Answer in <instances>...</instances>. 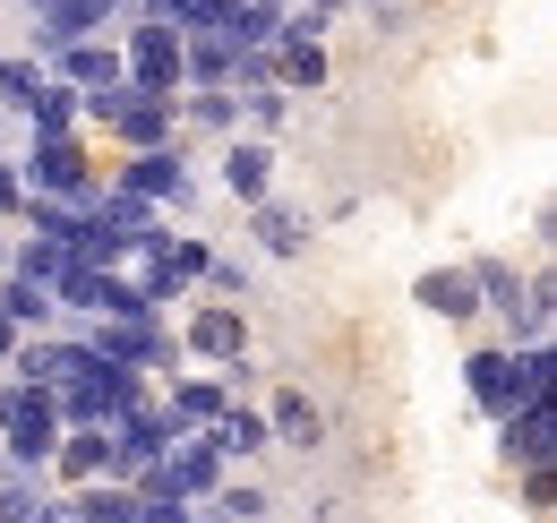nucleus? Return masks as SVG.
<instances>
[{
    "label": "nucleus",
    "mask_w": 557,
    "mask_h": 523,
    "mask_svg": "<svg viewBox=\"0 0 557 523\" xmlns=\"http://www.w3.org/2000/svg\"><path fill=\"white\" fill-rule=\"evenodd\" d=\"M258 241H267L275 258H292V250L309 241V215H292V206H267V197H258Z\"/></svg>",
    "instance_id": "21"
},
{
    "label": "nucleus",
    "mask_w": 557,
    "mask_h": 523,
    "mask_svg": "<svg viewBox=\"0 0 557 523\" xmlns=\"http://www.w3.org/2000/svg\"><path fill=\"white\" fill-rule=\"evenodd\" d=\"M77 112H95L112 137H129V146H163L172 137V95H146V86H103V95H77Z\"/></svg>",
    "instance_id": "1"
},
{
    "label": "nucleus",
    "mask_w": 557,
    "mask_h": 523,
    "mask_svg": "<svg viewBox=\"0 0 557 523\" xmlns=\"http://www.w3.org/2000/svg\"><path fill=\"white\" fill-rule=\"evenodd\" d=\"M163 489H172V498H207L214 481H223V455H214V438H189V421H181V429H172V438H163Z\"/></svg>",
    "instance_id": "4"
},
{
    "label": "nucleus",
    "mask_w": 557,
    "mask_h": 523,
    "mask_svg": "<svg viewBox=\"0 0 557 523\" xmlns=\"http://www.w3.org/2000/svg\"><path fill=\"white\" fill-rule=\"evenodd\" d=\"M17 181H26V190H86V155H77L70 137H44Z\"/></svg>",
    "instance_id": "8"
},
{
    "label": "nucleus",
    "mask_w": 557,
    "mask_h": 523,
    "mask_svg": "<svg viewBox=\"0 0 557 523\" xmlns=\"http://www.w3.org/2000/svg\"><path fill=\"white\" fill-rule=\"evenodd\" d=\"M70 258H77V241H61V232H35V241H17V275H26V283H52Z\"/></svg>",
    "instance_id": "18"
},
{
    "label": "nucleus",
    "mask_w": 557,
    "mask_h": 523,
    "mask_svg": "<svg viewBox=\"0 0 557 523\" xmlns=\"http://www.w3.org/2000/svg\"><path fill=\"white\" fill-rule=\"evenodd\" d=\"M207 429H214V455H258V447H267V421H258V412H232V403L214 412Z\"/></svg>",
    "instance_id": "19"
},
{
    "label": "nucleus",
    "mask_w": 557,
    "mask_h": 523,
    "mask_svg": "<svg viewBox=\"0 0 557 523\" xmlns=\"http://www.w3.org/2000/svg\"><path fill=\"white\" fill-rule=\"evenodd\" d=\"M207 275L223 283V292H249V275H240V258H207Z\"/></svg>",
    "instance_id": "26"
},
{
    "label": "nucleus",
    "mask_w": 557,
    "mask_h": 523,
    "mask_svg": "<svg viewBox=\"0 0 557 523\" xmlns=\"http://www.w3.org/2000/svg\"><path fill=\"white\" fill-rule=\"evenodd\" d=\"M26 112H35V130H44V137H70V121H77V86H35V104H26Z\"/></svg>",
    "instance_id": "22"
},
{
    "label": "nucleus",
    "mask_w": 557,
    "mask_h": 523,
    "mask_svg": "<svg viewBox=\"0 0 557 523\" xmlns=\"http://www.w3.org/2000/svg\"><path fill=\"white\" fill-rule=\"evenodd\" d=\"M9 206H26V181H17V163H0V215Z\"/></svg>",
    "instance_id": "27"
},
{
    "label": "nucleus",
    "mask_w": 557,
    "mask_h": 523,
    "mask_svg": "<svg viewBox=\"0 0 557 523\" xmlns=\"http://www.w3.org/2000/svg\"><path fill=\"white\" fill-rule=\"evenodd\" d=\"M463 369H472V394H481V412H497V421H506V412L523 403V387H515V352H481V361H463Z\"/></svg>",
    "instance_id": "11"
},
{
    "label": "nucleus",
    "mask_w": 557,
    "mask_h": 523,
    "mask_svg": "<svg viewBox=\"0 0 557 523\" xmlns=\"http://www.w3.org/2000/svg\"><path fill=\"white\" fill-rule=\"evenodd\" d=\"M121 69H129V86H146V95H172V86L189 77V69H181V26H172V17L138 26L129 52H121Z\"/></svg>",
    "instance_id": "3"
},
{
    "label": "nucleus",
    "mask_w": 557,
    "mask_h": 523,
    "mask_svg": "<svg viewBox=\"0 0 557 523\" xmlns=\"http://www.w3.org/2000/svg\"><path fill=\"white\" fill-rule=\"evenodd\" d=\"M0 318H9V327H44V318H52V283H26V275H9V292H0Z\"/></svg>",
    "instance_id": "20"
},
{
    "label": "nucleus",
    "mask_w": 557,
    "mask_h": 523,
    "mask_svg": "<svg viewBox=\"0 0 557 523\" xmlns=\"http://www.w3.org/2000/svg\"><path fill=\"white\" fill-rule=\"evenodd\" d=\"M172 343L146 327V318H103V335H95V361H121V369H146V361H163Z\"/></svg>",
    "instance_id": "7"
},
{
    "label": "nucleus",
    "mask_w": 557,
    "mask_h": 523,
    "mask_svg": "<svg viewBox=\"0 0 557 523\" xmlns=\"http://www.w3.org/2000/svg\"><path fill=\"white\" fill-rule=\"evenodd\" d=\"M103 17H112V0H44L35 44H44V52H61V44H77V35H95Z\"/></svg>",
    "instance_id": "9"
},
{
    "label": "nucleus",
    "mask_w": 557,
    "mask_h": 523,
    "mask_svg": "<svg viewBox=\"0 0 557 523\" xmlns=\"http://www.w3.org/2000/svg\"><path fill=\"white\" fill-rule=\"evenodd\" d=\"M121 190H138V197H189V172H181V155H163V146H138V163L121 172Z\"/></svg>",
    "instance_id": "10"
},
{
    "label": "nucleus",
    "mask_w": 557,
    "mask_h": 523,
    "mask_svg": "<svg viewBox=\"0 0 557 523\" xmlns=\"http://www.w3.org/2000/svg\"><path fill=\"white\" fill-rule=\"evenodd\" d=\"M129 394H138V387H129V369H121V361H95L86 378H70V387L52 394V412H61V421H77V429H103Z\"/></svg>",
    "instance_id": "2"
},
{
    "label": "nucleus",
    "mask_w": 557,
    "mask_h": 523,
    "mask_svg": "<svg viewBox=\"0 0 557 523\" xmlns=\"http://www.w3.org/2000/svg\"><path fill=\"white\" fill-rule=\"evenodd\" d=\"M240 343H249V335H240V309H198V318H189V352H198V361H240Z\"/></svg>",
    "instance_id": "12"
},
{
    "label": "nucleus",
    "mask_w": 557,
    "mask_h": 523,
    "mask_svg": "<svg viewBox=\"0 0 557 523\" xmlns=\"http://www.w3.org/2000/svg\"><path fill=\"white\" fill-rule=\"evenodd\" d=\"M283 77H292V86H326V52H318V35H292V44H283Z\"/></svg>",
    "instance_id": "23"
},
{
    "label": "nucleus",
    "mask_w": 557,
    "mask_h": 523,
    "mask_svg": "<svg viewBox=\"0 0 557 523\" xmlns=\"http://www.w3.org/2000/svg\"><path fill=\"white\" fill-rule=\"evenodd\" d=\"M267 172H275V155H267V146H232V155H223V190L249 197V206L267 197Z\"/></svg>",
    "instance_id": "17"
},
{
    "label": "nucleus",
    "mask_w": 557,
    "mask_h": 523,
    "mask_svg": "<svg viewBox=\"0 0 557 523\" xmlns=\"http://www.w3.org/2000/svg\"><path fill=\"white\" fill-rule=\"evenodd\" d=\"M35 86H44V69H35V61H0V104H9V112H26Z\"/></svg>",
    "instance_id": "24"
},
{
    "label": "nucleus",
    "mask_w": 557,
    "mask_h": 523,
    "mask_svg": "<svg viewBox=\"0 0 557 523\" xmlns=\"http://www.w3.org/2000/svg\"><path fill=\"white\" fill-rule=\"evenodd\" d=\"M9 369H17L26 387L61 394L70 378H86V369H95V343H17V352H9Z\"/></svg>",
    "instance_id": "5"
},
{
    "label": "nucleus",
    "mask_w": 557,
    "mask_h": 523,
    "mask_svg": "<svg viewBox=\"0 0 557 523\" xmlns=\"http://www.w3.org/2000/svg\"><path fill=\"white\" fill-rule=\"evenodd\" d=\"M52 455H61L70 481H103V472H112V438H103V429H77V438H61Z\"/></svg>",
    "instance_id": "16"
},
{
    "label": "nucleus",
    "mask_w": 557,
    "mask_h": 523,
    "mask_svg": "<svg viewBox=\"0 0 557 523\" xmlns=\"http://www.w3.org/2000/svg\"><path fill=\"white\" fill-rule=\"evenodd\" d=\"M121 77H129V69H121V52H112V44H86V35H77V44H61V86L103 95V86H121Z\"/></svg>",
    "instance_id": "6"
},
{
    "label": "nucleus",
    "mask_w": 557,
    "mask_h": 523,
    "mask_svg": "<svg viewBox=\"0 0 557 523\" xmlns=\"http://www.w3.org/2000/svg\"><path fill=\"white\" fill-rule=\"evenodd\" d=\"M506 429H515V455L532 463V472H549V447H557L549 403H515V412H506Z\"/></svg>",
    "instance_id": "14"
},
{
    "label": "nucleus",
    "mask_w": 557,
    "mask_h": 523,
    "mask_svg": "<svg viewBox=\"0 0 557 523\" xmlns=\"http://www.w3.org/2000/svg\"><path fill=\"white\" fill-rule=\"evenodd\" d=\"M420 309H437V318H472V309H481L472 266H455V275H420Z\"/></svg>",
    "instance_id": "13"
},
{
    "label": "nucleus",
    "mask_w": 557,
    "mask_h": 523,
    "mask_svg": "<svg viewBox=\"0 0 557 523\" xmlns=\"http://www.w3.org/2000/svg\"><path fill=\"white\" fill-rule=\"evenodd\" d=\"M318 429H326L318 403H309V394H283L275 421H267V447H318Z\"/></svg>",
    "instance_id": "15"
},
{
    "label": "nucleus",
    "mask_w": 557,
    "mask_h": 523,
    "mask_svg": "<svg viewBox=\"0 0 557 523\" xmlns=\"http://www.w3.org/2000/svg\"><path fill=\"white\" fill-rule=\"evenodd\" d=\"M172 412H181V421H214V412H223V387H207V378H189V387L172 394Z\"/></svg>",
    "instance_id": "25"
},
{
    "label": "nucleus",
    "mask_w": 557,
    "mask_h": 523,
    "mask_svg": "<svg viewBox=\"0 0 557 523\" xmlns=\"http://www.w3.org/2000/svg\"><path fill=\"white\" fill-rule=\"evenodd\" d=\"M9 352H17V327H9V318H0V361H9Z\"/></svg>",
    "instance_id": "28"
}]
</instances>
